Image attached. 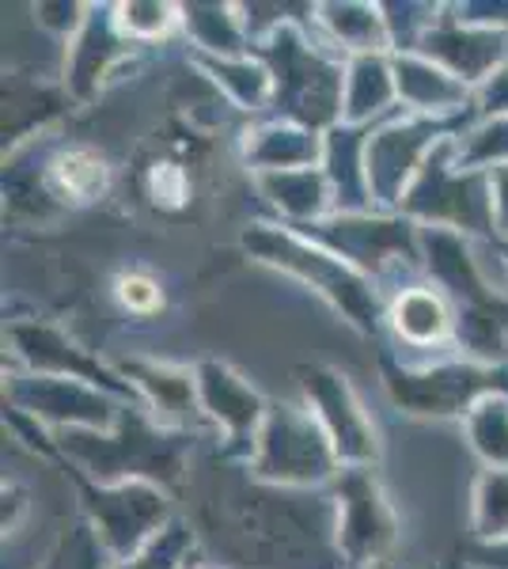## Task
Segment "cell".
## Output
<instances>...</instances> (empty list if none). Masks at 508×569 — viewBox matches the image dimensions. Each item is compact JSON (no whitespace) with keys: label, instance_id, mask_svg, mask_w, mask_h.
<instances>
[{"label":"cell","instance_id":"6da1fadb","mask_svg":"<svg viewBox=\"0 0 508 569\" xmlns=\"http://www.w3.org/2000/svg\"><path fill=\"white\" fill-rule=\"evenodd\" d=\"M122 300L129 308H152L156 300V289H152V281H145V278H129V281H122Z\"/></svg>","mask_w":508,"mask_h":569}]
</instances>
